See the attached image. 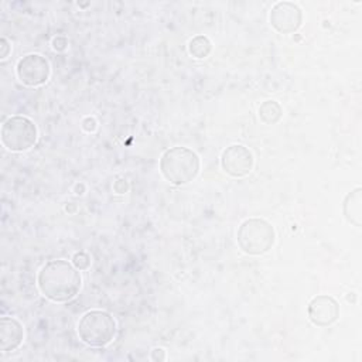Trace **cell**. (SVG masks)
Segmentation results:
<instances>
[{
  "instance_id": "6da1fadb",
  "label": "cell",
  "mask_w": 362,
  "mask_h": 362,
  "mask_svg": "<svg viewBox=\"0 0 362 362\" xmlns=\"http://www.w3.org/2000/svg\"><path fill=\"white\" fill-rule=\"evenodd\" d=\"M37 286L40 293L54 303H66L76 297L82 286L79 270L68 260L47 262L38 272Z\"/></svg>"
},
{
  "instance_id": "7a4b0ae2",
  "label": "cell",
  "mask_w": 362,
  "mask_h": 362,
  "mask_svg": "<svg viewBox=\"0 0 362 362\" xmlns=\"http://www.w3.org/2000/svg\"><path fill=\"white\" fill-rule=\"evenodd\" d=\"M160 173L173 185H185L195 180L201 161L198 154L188 148L175 146L165 150L160 157Z\"/></svg>"
},
{
  "instance_id": "3957f363",
  "label": "cell",
  "mask_w": 362,
  "mask_h": 362,
  "mask_svg": "<svg viewBox=\"0 0 362 362\" xmlns=\"http://www.w3.org/2000/svg\"><path fill=\"white\" fill-rule=\"evenodd\" d=\"M276 240L273 225L263 218L245 219L236 232L239 249L249 256H260L267 253Z\"/></svg>"
},
{
  "instance_id": "277c9868",
  "label": "cell",
  "mask_w": 362,
  "mask_h": 362,
  "mask_svg": "<svg viewBox=\"0 0 362 362\" xmlns=\"http://www.w3.org/2000/svg\"><path fill=\"white\" fill-rule=\"evenodd\" d=\"M116 321L110 313L105 310L86 311L78 321V337L89 345L102 348L110 344L116 335Z\"/></svg>"
},
{
  "instance_id": "5b68a950",
  "label": "cell",
  "mask_w": 362,
  "mask_h": 362,
  "mask_svg": "<svg viewBox=\"0 0 362 362\" xmlns=\"http://www.w3.org/2000/svg\"><path fill=\"white\" fill-rule=\"evenodd\" d=\"M37 126L27 116H10L1 126V143L7 150L14 153L31 148L37 141Z\"/></svg>"
},
{
  "instance_id": "8992f818",
  "label": "cell",
  "mask_w": 362,
  "mask_h": 362,
  "mask_svg": "<svg viewBox=\"0 0 362 362\" xmlns=\"http://www.w3.org/2000/svg\"><path fill=\"white\" fill-rule=\"evenodd\" d=\"M255 165L253 153L243 144H230L221 154V167L232 178L249 175Z\"/></svg>"
},
{
  "instance_id": "52a82bcc",
  "label": "cell",
  "mask_w": 362,
  "mask_h": 362,
  "mask_svg": "<svg viewBox=\"0 0 362 362\" xmlns=\"http://www.w3.org/2000/svg\"><path fill=\"white\" fill-rule=\"evenodd\" d=\"M16 74L23 85L40 86L48 81L51 68L45 57L40 54H27L18 59Z\"/></svg>"
},
{
  "instance_id": "ba28073f",
  "label": "cell",
  "mask_w": 362,
  "mask_h": 362,
  "mask_svg": "<svg viewBox=\"0 0 362 362\" xmlns=\"http://www.w3.org/2000/svg\"><path fill=\"white\" fill-rule=\"evenodd\" d=\"M270 25L280 34H293L303 24V10L294 1H277L269 13Z\"/></svg>"
},
{
  "instance_id": "9c48e42d",
  "label": "cell",
  "mask_w": 362,
  "mask_h": 362,
  "mask_svg": "<svg viewBox=\"0 0 362 362\" xmlns=\"http://www.w3.org/2000/svg\"><path fill=\"white\" fill-rule=\"evenodd\" d=\"M307 315L314 325L321 328L329 327L339 318V304L331 296H315L308 303Z\"/></svg>"
},
{
  "instance_id": "30bf717a",
  "label": "cell",
  "mask_w": 362,
  "mask_h": 362,
  "mask_svg": "<svg viewBox=\"0 0 362 362\" xmlns=\"http://www.w3.org/2000/svg\"><path fill=\"white\" fill-rule=\"evenodd\" d=\"M24 339V328L21 322L13 317L0 318V351H16Z\"/></svg>"
},
{
  "instance_id": "8fae6325",
  "label": "cell",
  "mask_w": 362,
  "mask_h": 362,
  "mask_svg": "<svg viewBox=\"0 0 362 362\" xmlns=\"http://www.w3.org/2000/svg\"><path fill=\"white\" fill-rule=\"evenodd\" d=\"M361 202H362V188L356 187L351 192H348L342 201V214L345 219L354 226H361Z\"/></svg>"
},
{
  "instance_id": "7c38bea8",
  "label": "cell",
  "mask_w": 362,
  "mask_h": 362,
  "mask_svg": "<svg viewBox=\"0 0 362 362\" xmlns=\"http://www.w3.org/2000/svg\"><path fill=\"white\" fill-rule=\"evenodd\" d=\"M281 116H283V107L280 106L279 102H276L273 99L264 100L259 106V117L266 124L277 123L281 119Z\"/></svg>"
},
{
  "instance_id": "4fadbf2b",
  "label": "cell",
  "mask_w": 362,
  "mask_h": 362,
  "mask_svg": "<svg viewBox=\"0 0 362 362\" xmlns=\"http://www.w3.org/2000/svg\"><path fill=\"white\" fill-rule=\"evenodd\" d=\"M212 51V42L206 35H195L188 42V52L197 58L202 59L206 58Z\"/></svg>"
},
{
  "instance_id": "5bb4252c",
  "label": "cell",
  "mask_w": 362,
  "mask_h": 362,
  "mask_svg": "<svg viewBox=\"0 0 362 362\" xmlns=\"http://www.w3.org/2000/svg\"><path fill=\"white\" fill-rule=\"evenodd\" d=\"M72 264L78 269V270H85L89 267L90 264V257L88 253L85 252H76L72 257Z\"/></svg>"
},
{
  "instance_id": "9a60e30c",
  "label": "cell",
  "mask_w": 362,
  "mask_h": 362,
  "mask_svg": "<svg viewBox=\"0 0 362 362\" xmlns=\"http://www.w3.org/2000/svg\"><path fill=\"white\" fill-rule=\"evenodd\" d=\"M82 127L86 132H93L96 129V120L93 117H85L82 120Z\"/></svg>"
},
{
  "instance_id": "2e32d148",
  "label": "cell",
  "mask_w": 362,
  "mask_h": 362,
  "mask_svg": "<svg viewBox=\"0 0 362 362\" xmlns=\"http://www.w3.org/2000/svg\"><path fill=\"white\" fill-rule=\"evenodd\" d=\"M0 47H1L0 58L4 59V58L8 55V52H10V44H8V41H7L6 37H1V40H0Z\"/></svg>"
},
{
  "instance_id": "e0dca14e",
  "label": "cell",
  "mask_w": 362,
  "mask_h": 362,
  "mask_svg": "<svg viewBox=\"0 0 362 362\" xmlns=\"http://www.w3.org/2000/svg\"><path fill=\"white\" fill-rule=\"evenodd\" d=\"M151 359L153 361H163V359H165V351L163 348H154L151 351Z\"/></svg>"
}]
</instances>
